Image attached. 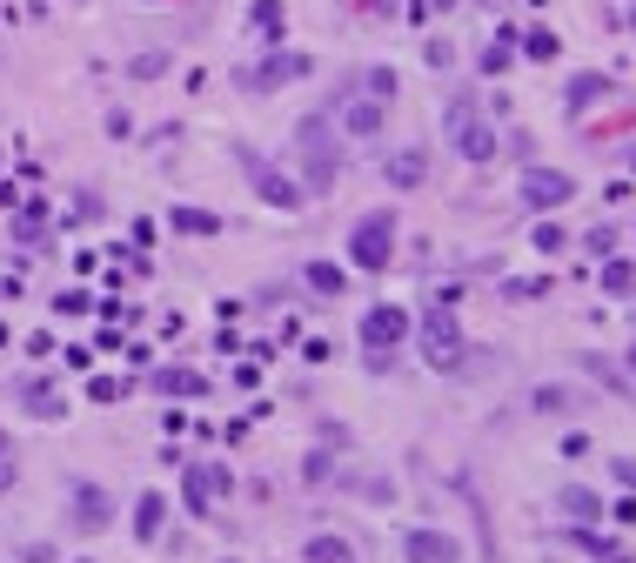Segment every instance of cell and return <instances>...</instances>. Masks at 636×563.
<instances>
[{"label":"cell","mask_w":636,"mask_h":563,"mask_svg":"<svg viewBox=\"0 0 636 563\" xmlns=\"http://www.w3.org/2000/svg\"><path fill=\"white\" fill-rule=\"evenodd\" d=\"M295 148H302V175H308V188H335V175H342V155H335L329 121H322V114H308L302 128H295Z\"/></svg>","instance_id":"obj_1"},{"label":"cell","mask_w":636,"mask_h":563,"mask_svg":"<svg viewBox=\"0 0 636 563\" xmlns=\"http://www.w3.org/2000/svg\"><path fill=\"white\" fill-rule=\"evenodd\" d=\"M349 262H355V269H389V262H395V215H389V208H375V215L355 222Z\"/></svg>","instance_id":"obj_2"},{"label":"cell","mask_w":636,"mask_h":563,"mask_svg":"<svg viewBox=\"0 0 636 563\" xmlns=\"http://www.w3.org/2000/svg\"><path fill=\"white\" fill-rule=\"evenodd\" d=\"M449 141H456V155H469V161L496 155V135L483 128V114H476V94H456V101H449Z\"/></svg>","instance_id":"obj_3"},{"label":"cell","mask_w":636,"mask_h":563,"mask_svg":"<svg viewBox=\"0 0 636 563\" xmlns=\"http://www.w3.org/2000/svg\"><path fill=\"white\" fill-rule=\"evenodd\" d=\"M422 362H429V369H456L462 362V329H456V316H449V302L422 316Z\"/></svg>","instance_id":"obj_4"},{"label":"cell","mask_w":636,"mask_h":563,"mask_svg":"<svg viewBox=\"0 0 636 563\" xmlns=\"http://www.w3.org/2000/svg\"><path fill=\"white\" fill-rule=\"evenodd\" d=\"M235 161L248 168V181H255V195H262L268 208H302V188H295V181H288L282 168H268V161L255 155V148H235Z\"/></svg>","instance_id":"obj_5"},{"label":"cell","mask_w":636,"mask_h":563,"mask_svg":"<svg viewBox=\"0 0 636 563\" xmlns=\"http://www.w3.org/2000/svg\"><path fill=\"white\" fill-rule=\"evenodd\" d=\"M362 342H369L375 349V369H382V356H389L395 342H409V309H389V302H382V309H369V316H362Z\"/></svg>","instance_id":"obj_6"},{"label":"cell","mask_w":636,"mask_h":563,"mask_svg":"<svg viewBox=\"0 0 636 563\" xmlns=\"http://www.w3.org/2000/svg\"><path fill=\"white\" fill-rule=\"evenodd\" d=\"M181 496H188V510H195V517H208V503H215V496H228V463H215V456L188 463V483H181Z\"/></svg>","instance_id":"obj_7"},{"label":"cell","mask_w":636,"mask_h":563,"mask_svg":"<svg viewBox=\"0 0 636 563\" xmlns=\"http://www.w3.org/2000/svg\"><path fill=\"white\" fill-rule=\"evenodd\" d=\"M570 195H576V181L563 175V168H529L523 175V202L529 208H563Z\"/></svg>","instance_id":"obj_8"},{"label":"cell","mask_w":636,"mask_h":563,"mask_svg":"<svg viewBox=\"0 0 636 563\" xmlns=\"http://www.w3.org/2000/svg\"><path fill=\"white\" fill-rule=\"evenodd\" d=\"M402 550H409V563H462V543L442 537V530H409Z\"/></svg>","instance_id":"obj_9"},{"label":"cell","mask_w":636,"mask_h":563,"mask_svg":"<svg viewBox=\"0 0 636 563\" xmlns=\"http://www.w3.org/2000/svg\"><path fill=\"white\" fill-rule=\"evenodd\" d=\"M114 523V503H108V490H94V483H74V530H108Z\"/></svg>","instance_id":"obj_10"},{"label":"cell","mask_w":636,"mask_h":563,"mask_svg":"<svg viewBox=\"0 0 636 563\" xmlns=\"http://www.w3.org/2000/svg\"><path fill=\"white\" fill-rule=\"evenodd\" d=\"M295 74H308V54H275V61H262V68H248L242 81H248L255 94H268V88H288Z\"/></svg>","instance_id":"obj_11"},{"label":"cell","mask_w":636,"mask_h":563,"mask_svg":"<svg viewBox=\"0 0 636 563\" xmlns=\"http://www.w3.org/2000/svg\"><path fill=\"white\" fill-rule=\"evenodd\" d=\"M422 148H402V155H389V188H422Z\"/></svg>","instance_id":"obj_12"},{"label":"cell","mask_w":636,"mask_h":563,"mask_svg":"<svg viewBox=\"0 0 636 563\" xmlns=\"http://www.w3.org/2000/svg\"><path fill=\"white\" fill-rule=\"evenodd\" d=\"M161 517H168V503H161V496H141V503H134V537H141V543H154V537H161Z\"/></svg>","instance_id":"obj_13"},{"label":"cell","mask_w":636,"mask_h":563,"mask_svg":"<svg viewBox=\"0 0 636 563\" xmlns=\"http://www.w3.org/2000/svg\"><path fill=\"white\" fill-rule=\"evenodd\" d=\"M382 108L389 101H355V108H342V128L349 135H382Z\"/></svg>","instance_id":"obj_14"},{"label":"cell","mask_w":636,"mask_h":563,"mask_svg":"<svg viewBox=\"0 0 636 563\" xmlns=\"http://www.w3.org/2000/svg\"><path fill=\"white\" fill-rule=\"evenodd\" d=\"M154 389H161V396H208V376H195V369H161Z\"/></svg>","instance_id":"obj_15"},{"label":"cell","mask_w":636,"mask_h":563,"mask_svg":"<svg viewBox=\"0 0 636 563\" xmlns=\"http://www.w3.org/2000/svg\"><path fill=\"white\" fill-rule=\"evenodd\" d=\"M302 282H308L315 295H342V289H349V275L335 269V262H308V269H302Z\"/></svg>","instance_id":"obj_16"},{"label":"cell","mask_w":636,"mask_h":563,"mask_svg":"<svg viewBox=\"0 0 636 563\" xmlns=\"http://www.w3.org/2000/svg\"><path fill=\"white\" fill-rule=\"evenodd\" d=\"M168 228H175V235H221V215H201V208H175V215H168Z\"/></svg>","instance_id":"obj_17"},{"label":"cell","mask_w":636,"mask_h":563,"mask_svg":"<svg viewBox=\"0 0 636 563\" xmlns=\"http://www.w3.org/2000/svg\"><path fill=\"white\" fill-rule=\"evenodd\" d=\"M556 503H563V517H576V523H590L596 510H603V503H596V496L583 490V483H570V490H556Z\"/></svg>","instance_id":"obj_18"},{"label":"cell","mask_w":636,"mask_h":563,"mask_svg":"<svg viewBox=\"0 0 636 563\" xmlns=\"http://www.w3.org/2000/svg\"><path fill=\"white\" fill-rule=\"evenodd\" d=\"M536 409H543V416H570L576 396H570L563 383H543V389H536Z\"/></svg>","instance_id":"obj_19"},{"label":"cell","mask_w":636,"mask_h":563,"mask_svg":"<svg viewBox=\"0 0 636 563\" xmlns=\"http://www.w3.org/2000/svg\"><path fill=\"white\" fill-rule=\"evenodd\" d=\"M308 563H355L342 537H308Z\"/></svg>","instance_id":"obj_20"},{"label":"cell","mask_w":636,"mask_h":563,"mask_svg":"<svg viewBox=\"0 0 636 563\" xmlns=\"http://www.w3.org/2000/svg\"><path fill=\"white\" fill-rule=\"evenodd\" d=\"M603 289H610V295H630V289H636V262H603Z\"/></svg>","instance_id":"obj_21"},{"label":"cell","mask_w":636,"mask_h":563,"mask_svg":"<svg viewBox=\"0 0 636 563\" xmlns=\"http://www.w3.org/2000/svg\"><path fill=\"white\" fill-rule=\"evenodd\" d=\"M255 34H268V41L282 34V0H255Z\"/></svg>","instance_id":"obj_22"},{"label":"cell","mask_w":636,"mask_h":563,"mask_svg":"<svg viewBox=\"0 0 636 563\" xmlns=\"http://www.w3.org/2000/svg\"><path fill=\"white\" fill-rule=\"evenodd\" d=\"M88 396H94V403H121V396H128V383H114V376H94Z\"/></svg>","instance_id":"obj_23"},{"label":"cell","mask_w":636,"mask_h":563,"mask_svg":"<svg viewBox=\"0 0 636 563\" xmlns=\"http://www.w3.org/2000/svg\"><path fill=\"white\" fill-rule=\"evenodd\" d=\"M536 248H543V255H556V248H570V235H563L556 222H543V228H536Z\"/></svg>","instance_id":"obj_24"},{"label":"cell","mask_w":636,"mask_h":563,"mask_svg":"<svg viewBox=\"0 0 636 563\" xmlns=\"http://www.w3.org/2000/svg\"><path fill=\"white\" fill-rule=\"evenodd\" d=\"M369 94H375V101H395V74L375 68V74H369Z\"/></svg>","instance_id":"obj_25"},{"label":"cell","mask_w":636,"mask_h":563,"mask_svg":"<svg viewBox=\"0 0 636 563\" xmlns=\"http://www.w3.org/2000/svg\"><path fill=\"white\" fill-rule=\"evenodd\" d=\"M590 557H596V563H630V550H616V543H603V537H590Z\"/></svg>","instance_id":"obj_26"},{"label":"cell","mask_w":636,"mask_h":563,"mask_svg":"<svg viewBox=\"0 0 636 563\" xmlns=\"http://www.w3.org/2000/svg\"><path fill=\"white\" fill-rule=\"evenodd\" d=\"M590 94H603V81H596V74H583V81H576V88H570V108H583Z\"/></svg>","instance_id":"obj_27"},{"label":"cell","mask_w":636,"mask_h":563,"mask_svg":"<svg viewBox=\"0 0 636 563\" xmlns=\"http://www.w3.org/2000/svg\"><path fill=\"white\" fill-rule=\"evenodd\" d=\"M616 483H623V490H636V463H630V456H616Z\"/></svg>","instance_id":"obj_28"},{"label":"cell","mask_w":636,"mask_h":563,"mask_svg":"<svg viewBox=\"0 0 636 563\" xmlns=\"http://www.w3.org/2000/svg\"><path fill=\"white\" fill-rule=\"evenodd\" d=\"M0 470H14V436L0 429Z\"/></svg>","instance_id":"obj_29"},{"label":"cell","mask_w":636,"mask_h":563,"mask_svg":"<svg viewBox=\"0 0 636 563\" xmlns=\"http://www.w3.org/2000/svg\"><path fill=\"white\" fill-rule=\"evenodd\" d=\"M7 476H14V470H0V483H7Z\"/></svg>","instance_id":"obj_30"},{"label":"cell","mask_w":636,"mask_h":563,"mask_svg":"<svg viewBox=\"0 0 636 563\" xmlns=\"http://www.w3.org/2000/svg\"><path fill=\"white\" fill-rule=\"evenodd\" d=\"M630 369H636V349H630Z\"/></svg>","instance_id":"obj_31"}]
</instances>
